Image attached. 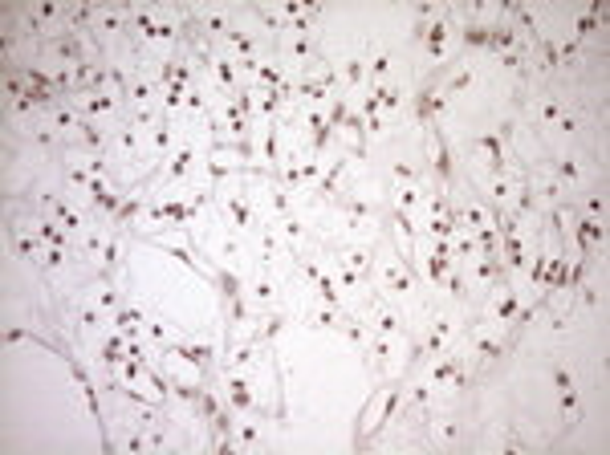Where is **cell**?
Returning <instances> with one entry per match:
<instances>
[{
	"mask_svg": "<svg viewBox=\"0 0 610 455\" xmlns=\"http://www.w3.org/2000/svg\"><path fill=\"white\" fill-rule=\"evenodd\" d=\"M513 130H517V118H501L497 126H488V130H480V135L468 139V155L476 163V175H509V171L525 167L509 147Z\"/></svg>",
	"mask_w": 610,
	"mask_h": 455,
	"instance_id": "obj_1",
	"label": "cell"
},
{
	"mask_svg": "<svg viewBox=\"0 0 610 455\" xmlns=\"http://www.w3.org/2000/svg\"><path fill=\"white\" fill-rule=\"evenodd\" d=\"M375 285H379V293L391 297V301H423V277H419V269H415V260L403 256L399 248H387V256H383V248H379Z\"/></svg>",
	"mask_w": 610,
	"mask_h": 455,
	"instance_id": "obj_2",
	"label": "cell"
},
{
	"mask_svg": "<svg viewBox=\"0 0 610 455\" xmlns=\"http://www.w3.org/2000/svg\"><path fill=\"white\" fill-rule=\"evenodd\" d=\"M330 208L342 216V232L350 240H371L383 228V216H387L383 200H366V195H350V191H342Z\"/></svg>",
	"mask_w": 610,
	"mask_h": 455,
	"instance_id": "obj_3",
	"label": "cell"
},
{
	"mask_svg": "<svg viewBox=\"0 0 610 455\" xmlns=\"http://www.w3.org/2000/svg\"><path fill=\"white\" fill-rule=\"evenodd\" d=\"M216 195H220V208H224V216H228V228H232L236 236H261L265 216H261V208H257V195L249 191V183L236 179V183L220 187Z\"/></svg>",
	"mask_w": 610,
	"mask_h": 455,
	"instance_id": "obj_4",
	"label": "cell"
},
{
	"mask_svg": "<svg viewBox=\"0 0 610 455\" xmlns=\"http://www.w3.org/2000/svg\"><path fill=\"white\" fill-rule=\"evenodd\" d=\"M415 374H423L427 382L436 386V395H468L472 390V370H468V358H464V350L456 346V350H448V354H440V358H432V362H423Z\"/></svg>",
	"mask_w": 610,
	"mask_h": 455,
	"instance_id": "obj_5",
	"label": "cell"
},
{
	"mask_svg": "<svg viewBox=\"0 0 610 455\" xmlns=\"http://www.w3.org/2000/svg\"><path fill=\"white\" fill-rule=\"evenodd\" d=\"M452 37H456V17H452V9L444 13V17H436L432 25H419V21H411V45L423 53V65L427 70H440V65L448 61V49H452Z\"/></svg>",
	"mask_w": 610,
	"mask_h": 455,
	"instance_id": "obj_6",
	"label": "cell"
},
{
	"mask_svg": "<svg viewBox=\"0 0 610 455\" xmlns=\"http://www.w3.org/2000/svg\"><path fill=\"white\" fill-rule=\"evenodd\" d=\"M273 57L297 78V74H310L326 53L314 33H281V37H273Z\"/></svg>",
	"mask_w": 610,
	"mask_h": 455,
	"instance_id": "obj_7",
	"label": "cell"
},
{
	"mask_svg": "<svg viewBox=\"0 0 610 455\" xmlns=\"http://www.w3.org/2000/svg\"><path fill=\"white\" fill-rule=\"evenodd\" d=\"M529 122L537 130H562V135H578L582 130V114L554 94H529Z\"/></svg>",
	"mask_w": 610,
	"mask_h": 455,
	"instance_id": "obj_8",
	"label": "cell"
},
{
	"mask_svg": "<svg viewBox=\"0 0 610 455\" xmlns=\"http://www.w3.org/2000/svg\"><path fill=\"white\" fill-rule=\"evenodd\" d=\"M423 151H427V179L432 187L448 191L456 187V155H452V143L440 126H423Z\"/></svg>",
	"mask_w": 610,
	"mask_h": 455,
	"instance_id": "obj_9",
	"label": "cell"
},
{
	"mask_svg": "<svg viewBox=\"0 0 610 455\" xmlns=\"http://www.w3.org/2000/svg\"><path fill=\"white\" fill-rule=\"evenodd\" d=\"M212 382L220 386L224 403H228L236 415H257V382H253L249 370H228V366H220Z\"/></svg>",
	"mask_w": 610,
	"mask_h": 455,
	"instance_id": "obj_10",
	"label": "cell"
},
{
	"mask_svg": "<svg viewBox=\"0 0 610 455\" xmlns=\"http://www.w3.org/2000/svg\"><path fill=\"white\" fill-rule=\"evenodd\" d=\"M358 313L366 317V325H371V334H383V338H395V342L411 338V321L399 309V301H391V297H375L371 305L358 309Z\"/></svg>",
	"mask_w": 610,
	"mask_h": 455,
	"instance_id": "obj_11",
	"label": "cell"
},
{
	"mask_svg": "<svg viewBox=\"0 0 610 455\" xmlns=\"http://www.w3.org/2000/svg\"><path fill=\"white\" fill-rule=\"evenodd\" d=\"M147 135H151V130L135 126L131 118H122V122L110 130V159L122 163V167H139V163H147Z\"/></svg>",
	"mask_w": 610,
	"mask_h": 455,
	"instance_id": "obj_12",
	"label": "cell"
},
{
	"mask_svg": "<svg viewBox=\"0 0 610 455\" xmlns=\"http://www.w3.org/2000/svg\"><path fill=\"white\" fill-rule=\"evenodd\" d=\"M525 175H529V167L509 171V175H472V183L480 187L484 204H493L497 212H509L513 200H517V191H521V183H525Z\"/></svg>",
	"mask_w": 610,
	"mask_h": 455,
	"instance_id": "obj_13",
	"label": "cell"
},
{
	"mask_svg": "<svg viewBox=\"0 0 610 455\" xmlns=\"http://www.w3.org/2000/svg\"><path fill=\"white\" fill-rule=\"evenodd\" d=\"M460 269H464V281H468V293H472V297H484V293H493V289L509 285V273H505V265H501V252H493V256H476V260H468V265H460Z\"/></svg>",
	"mask_w": 610,
	"mask_h": 455,
	"instance_id": "obj_14",
	"label": "cell"
},
{
	"mask_svg": "<svg viewBox=\"0 0 610 455\" xmlns=\"http://www.w3.org/2000/svg\"><path fill=\"white\" fill-rule=\"evenodd\" d=\"M74 106H78V114L82 118H90V122H122V118H127L131 114V106H127V98H118L114 90H98V94H78V98H70Z\"/></svg>",
	"mask_w": 610,
	"mask_h": 455,
	"instance_id": "obj_15",
	"label": "cell"
},
{
	"mask_svg": "<svg viewBox=\"0 0 610 455\" xmlns=\"http://www.w3.org/2000/svg\"><path fill=\"white\" fill-rule=\"evenodd\" d=\"M419 423H423V431H427V443L440 447V451H456L460 439H464V427H460L456 411H448V407H432Z\"/></svg>",
	"mask_w": 610,
	"mask_h": 455,
	"instance_id": "obj_16",
	"label": "cell"
},
{
	"mask_svg": "<svg viewBox=\"0 0 610 455\" xmlns=\"http://www.w3.org/2000/svg\"><path fill=\"white\" fill-rule=\"evenodd\" d=\"M366 370H371V378H387L395 374L399 358H407V342H395V338H383V334H371V346H366ZM403 370V366H399Z\"/></svg>",
	"mask_w": 610,
	"mask_h": 455,
	"instance_id": "obj_17",
	"label": "cell"
},
{
	"mask_svg": "<svg viewBox=\"0 0 610 455\" xmlns=\"http://www.w3.org/2000/svg\"><path fill=\"white\" fill-rule=\"evenodd\" d=\"M452 216H456V228H468V232H484V228H497V208L476 200V195H452Z\"/></svg>",
	"mask_w": 610,
	"mask_h": 455,
	"instance_id": "obj_18",
	"label": "cell"
},
{
	"mask_svg": "<svg viewBox=\"0 0 610 455\" xmlns=\"http://www.w3.org/2000/svg\"><path fill=\"white\" fill-rule=\"evenodd\" d=\"M346 175H350V155L338 147V151L326 159V171H322L318 187L310 191V200H314V204H334L338 195L346 191Z\"/></svg>",
	"mask_w": 610,
	"mask_h": 455,
	"instance_id": "obj_19",
	"label": "cell"
},
{
	"mask_svg": "<svg viewBox=\"0 0 610 455\" xmlns=\"http://www.w3.org/2000/svg\"><path fill=\"white\" fill-rule=\"evenodd\" d=\"M66 313H70V325L78 330V338H82V342H98V338L106 334V321H110V317H106V313H102V309H98L90 297H82V293H78V297L66 305Z\"/></svg>",
	"mask_w": 610,
	"mask_h": 455,
	"instance_id": "obj_20",
	"label": "cell"
},
{
	"mask_svg": "<svg viewBox=\"0 0 610 455\" xmlns=\"http://www.w3.org/2000/svg\"><path fill=\"white\" fill-rule=\"evenodd\" d=\"M277 301H281V281H277L273 265H265V260H257L253 281H249V305H253V313L261 317V313L277 309Z\"/></svg>",
	"mask_w": 610,
	"mask_h": 455,
	"instance_id": "obj_21",
	"label": "cell"
},
{
	"mask_svg": "<svg viewBox=\"0 0 610 455\" xmlns=\"http://www.w3.org/2000/svg\"><path fill=\"white\" fill-rule=\"evenodd\" d=\"M82 297H90L106 317H114L122 305H127V301H122V289H118V277H114V273H94V277L86 281Z\"/></svg>",
	"mask_w": 610,
	"mask_h": 455,
	"instance_id": "obj_22",
	"label": "cell"
},
{
	"mask_svg": "<svg viewBox=\"0 0 610 455\" xmlns=\"http://www.w3.org/2000/svg\"><path fill=\"white\" fill-rule=\"evenodd\" d=\"M265 224H273V232H277L285 256H297V252L310 248V224H305L301 212H293V216H285V220H265Z\"/></svg>",
	"mask_w": 610,
	"mask_h": 455,
	"instance_id": "obj_23",
	"label": "cell"
},
{
	"mask_svg": "<svg viewBox=\"0 0 610 455\" xmlns=\"http://www.w3.org/2000/svg\"><path fill=\"white\" fill-rule=\"evenodd\" d=\"M549 175H554L570 195H586V191H594L590 187V175H586V167H582V159H574V155H562V159H554V163H541Z\"/></svg>",
	"mask_w": 610,
	"mask_h": 455,
	"instance_id": "obj_24",
	"label": "cell"
},
{
	"mask_svg": "<svg viewBox=\"0 0 610 455\" xmlns=\"http://www.w3.org/2000/svg\"><path fill=\"white\" fill-rule=\"evenodd\" d=\"M549 378H554V390H558V403H562V415L566 419H574L578 415V378H574V370H570V362H562V358H554L549 362Z\"/></svg>",
	"mask_w": 610,
	"mask_h": 455,
	"instance_id": "obj_25",
	"label": "cell"
},
{
	"mask_svg": "<svg viewBox=\"0 0 610 455\" xmlns=\"http://www.w3.org/2000/svg\"><path fill=\"white\" fill-rule=\"evenodd\" d=\"M208 252H212V260L216 265H224V269H244V236H236L228 224H224V232H216L212 240H208Z\"/></svg>",
	"mask_w": 610,
	"mask_h": 455,
	"instance_id": "obj_26",
	"label": "cell"
},
{
	"mask_svg": "<svg viewBox=\"0 0 610 455\" xmlns=\"http://www.w3.org/2000/svg\"><path fill=\"white\" fill-rule=\"evenodd\" d=\"M334 70H338V90H342L346 98L371 90V78H366V57H362V53H358V57H342Z\"/></svg>",
	"mask_w": 610,
	"mask_h": 455,
	"instance_id": "obj_27",
	"label": "cell"
},
{
	"mask_svg": "<svg viewBox=\"0 0 610 455\" xmlns=\"http://www.w3.org/2000/svg\"><path fill=\"white\" fill-rule=\"evenodd\" d=\"M41 122H45V126H53L57 135L70 143V139L78 135V130H82V122H86V118L78 114V106H74V102H57V106H49V110L41 114Z\"/></svg>",
	"mask_w": 610,
	"mask_h": 455,
	"instance_id": "obj_28",
	"label": "cell"
},
{
	"mask_svg": "<svg viewBox=\"0 0 610 455\" xmlns=\"http://www.w3.org/2000/svg\"><path fill=\"white\" fill-rule=\"evenodd\" d=\"M70 151H78V155H110V130H102L98 122H82V130L70 139Z\"/></svg>",
	"mask_w": 610,
	"mask_h": 455,
	"instance_id": "obj_29",
	"label": "cell"
},
{
	"mask_svg": "<svg viewBox=\"0 0 610 455\" xmlns=\"http://www.w3.org/2000/svg\"><path fill=\"white\" fill-rule=\"evenodd\" d=\"M143 325H147V313L139 305H122L114 317H110V330H118L127 342H143Z\"/></svg>",
	"mask_w": 610,
	"mask_h": 455,
	"instance_id": "obj_30",
	"label": "cell"
},
{
	"mask_svg": "<svg viewBox=\"0 0 610 455\" xmlns=\"http://www.w3.org/2000/svg\"><path fill=\"white\" fill-rule=\"evenodd\" d=\"M143 244H151V248L167 252L171 260H179V265H188V269H192V273H200V277H208V273H212V269H204V265H200V260H196V252H192L188 244H175V240H163V236H147Z\"/></svg>",
	"mask_w": 610,
	"mask_h": 455,
	"instance_id": "obj_31",
	"label": "cell"
},
{
	"mask_svg": "<svg viewBox=\"0 0 610 455\" xmlns=\"http://www.w3.org/2000/svg\"><path fill=\"white\" fill-rule=\"evenodd\" d=\"M366 78H371V86L395 82V49H375V53H366Z\"/></svg>",
	"mask_w": 610,
	"mask_h": 455,
	"instance_id": "obj_32",
	"label": "cell"
},
{
	"mask_svg": "<svg viewBox=\"0 0 610 455\" xmlns=\"http://www.w3.org/2000/svg\"><path fill=\"white\" fill-rule=\"evenodd\" d=\"M289 325V313L285 309H269V313H261L257 317V330H253V338L261 342V346H269V342H277V334Z\"/></svg>",
	"mask_w": 610,
	"mask_h": 455,
	"instance_id": "obj_33",
	"label": "cell"
},
{
	"mask_svg": "<svg viewBox=\"0 0 610 455\" xmlns=\"http://www.w3.org/2000/svg\"><path fill=\"white\" fill-rule=\"evenodd\" d=\"M432 191V187H391L387 195V208H399V212H411V216H419V208H423V195Z\"/></svg>",
	"mask_w": 610,
	"mask_h": 455,
	"instance_id": "obj_34",
	"label": "cell"
},
{
	"mask_svg": "<svg viewBox=\"0 0 610 455\" xmlns=\"http://www.w3.org/2000/svg\"><path fill=\"white\" fill-rule=\"evenodd\" d=\"M371 94L379 98V106H383V114H387V118H399V114H403V102H407V90H403V82L371 86Z\"/></svg>",
	"mask_w": 610,
	"mask_h": 455,
	"instance_id": "obj_35",
	"label": "cell"
},
{
	"mask_svg": "<svg viewBox=\"0 0 610 455\" xmlns=\"http://www.w3.org/2000/svg\"><path fill=\"white\" fill-rule=\"evenodd\" d=\"M143 342L155 350V354H163L175 338H171V321L167 317H147V325H143Z\"/></svg>",
	"mask_w": 610,
	"mask_h": 455,
	"instance_id": "obj_36",
	"label": "cell"
},
{
	"mask_svg": "<svg viewBox=\"0 0 610 455\" xmlns=\"http://www.w3.org/2000/svg\"><path fill=\"white\" fill-rule=\"evenodd\" d=\"M342 317H346V313H338V309H330V305H305V309H301V321L314 325V330H338Z\"/></svg>",
	"mask_w": 610,
	"mask_h": 455,
	"instance_id": "obj_37",
	"label": "cell"
},
{
	"mask_svg": "<svg viewBox=\"0 0 610 455\" xmlns=\"http://www.w3.org/2000/svg\"><path fill=\"white\" fill-rule=\"evenodd\" d=\"M472 82H476V70H472V61H464V65H456V70L448 74V82H440V90H444V98L452 102V98L464 94Z\"/></svg>",
	"mask_w": 610,
	"mask_h": 455,
	"instance_id": "obj_38",
	"label": "cell"
},
{
	"mask_svg": "<svg viewBox=\"0 0 610 455\" xmlns=\"http://www.w3.org/2000/svg\"><path fill=\"white\" fill-rule=\"evenodd\" d=\"M488 29H493V21H464V25H456V37L464 41V49H484Z\"/></svg>",
	"mask_w": 610,
	"mask_h": 455,
	"instance_id": "obj_39",
	"label": "cell"
},
{
	"mask_svg": "<svg viewBox=\"0 0 610 455\" xmlns=\"http://www.w3.org/2000/svg\"><path fill=\"white\" fill-rule=\"evenodd\" d=\"M391 187H432V179H427L415 163H395L391 167Z\"/></svg>",
	"mask_w": 610,
	"mask_h": 455,
	"instance_id": "obj_40",
	"label": "cell"
},
{
	"mask_svg": "<svg viewBox=\"0 0 610 455\" xmlns=\"http://www.w3.org/2000/svg\"><path fill=\"white\" fill-rule=\"evenodd\" d=\"M232 439H236V451H257V447H261V423L240 419V423L232 427Z\"/></svg>",
	"mask_w": 610,
	"mask_h": 455,
	"instance_id": "obj_41",
	"label": "cell"
},
{
	"mask_svg": "<svg viewBox=\"0 0 610 455\" xmlns=\"http://www.w3.org/2000/svg\"><path fill=\"white\" fill-rule=\"evenodd\" d=\"M574 212L606 224V195H602V191H586V195H582V204H574Z\"/></svg>",
	"mask_w": 610,
	"mask_h": 455,
	"instance_id": "obj_42",
	"label": "cell"
},
{
	"mask_svg": "<svg viewBox=\"0 0 610 455\" xmlns=\"http://www.w3.org/2000/svg\"><path fill=\"white\" fill-rule=\"evenodd\" d=\"M497 447H501V451H505V455H509V451H529V443H525V439H521V435H505V439H501V443H497Z\"/></svg>",
	"mask_w": 610,
	"mask_h": 455,
	"instance_id": "obj_43",
	"label": "cell"
}]
</instances>
